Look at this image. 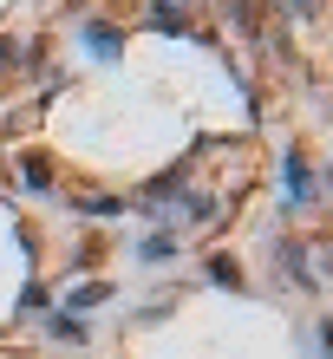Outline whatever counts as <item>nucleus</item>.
<instances>
[{"label": "nucleus", "mask_w": 333, "mask_h": 359, "mask_svg": "<svg viewBox=\"0 0 333 359\" xmlns=\"http://www.w3.org/2000/svg\"><path fill=\"white\" fill-rule=\"evenodd\" d=\"M137 262H144V268H170V262H177V236H170V229L144 236V242H137Z\"/></svg>", "instance_id": "nucleus-1"}, {"label": "nucleus", "mask_w": 333, "mask_h": 359, "mask_svg": "<svg viewBox=\"0 0 333 359\" xmlns=\"http://www.w3.org/2000/svg\"><path fill=\"white\" fill-rule=\"evenodd\" d=\"M79 209H86V216H118L124 203H111V196H79Z\"/></svg>", "instance_id": "nucleus-5"}, {"label": "nucleus", "mask_w": 333, "mask_h": 359, "mask_svg": "<svg viewBox=\"0 0 333 359\" xmlns=\"http://www.w3.org/2000/svg\"><path fill=\"white\" fill-rule=\"evenodd\" d=\"M86 53L111 66V59H118V27H105V20H98V27H86Z\"/></svg>", "instance_id": "nucleus-3"}, {"label": "nucleus", "mask_w": 333, "mask_h": 359, "mask_svg": "<svg viewBox=\"0 0 333 359\" xmlns=\"http://www.w3.org/2000/svg\"><path fill=\"white\" fill-rule=\"evenodd\" d=\"M287 209H307V196H314V177H307V157L301 151H287Z\"/></svg>", "instance_id": "nucleus-2"}, {"label": "nucleus", "mask_w": 333, "mask_h": 359, "mask_svg": "<svg viewBox=\"0 0 333 359\" xmlns=\"http://www.w3.org/2000/svg\"><path fill=\"white\" fill-rule=\"evenodd\" d=\"M105 294H111L105 281H92V287H79V294H72V301H66V307H79V313H92V301H105Z\"/></svg>", "instance_id": "nucleus-4"}]
</instances>
